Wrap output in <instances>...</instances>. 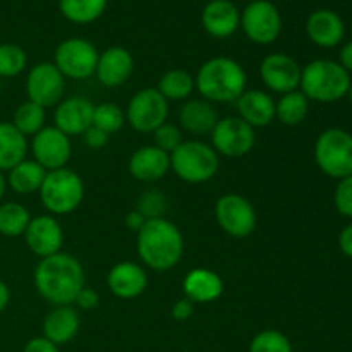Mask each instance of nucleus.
I'll return each instance as SVG.
<instances>
[{
  "label": "nucleus",
  "mask_w": 352,
  "mask_h": 352,
  "mask_svg": "<svg viewBox=\"0 0 352 352\" xmlns=\"http://www.w3.org/2000/svg\"><path fill=\"white\" fill-rule=\"evenodd\" d=\"M34 287L38 294L54 306H71L86 285L85 270L76 256L57 253L43 258L34 268Z\"/></svg>",
  "instance_id": "f257e3e1"
},
{
  "label": "nucleus",
  "mask_w": 352,
  "mask_h": 352,
  "mask_svg": "<svg viewBox=\"0 0 352 352\" xmlns=\"http://www.w3.org/2000/svg\"><path fill=\"white\" fill-rule=\"evenodd\" d=\"M136 250L148 268L167 272L182 260L184 236L170 220L151 219L136 234Z\"/></svg>",
  "instance_id": "f03ea898"
},
{
  "label": "nucleus",
  "mask_w": 352,
  "mask_h": 352,
  "mask_svg": "<svg viewBox=\"0 0 352 352\" xmlns=\"http://www.w3.org/2000/svg\"><path fill=\"white\" fill-rule=\"evenodd\" d=\"M248 76L243 65L230 57H213L198 69L195 86L212 103L236 102L246 91Z\"/></svg>",
  "instance_id": "7ed1b4c3"
},
{
  "label": "nucleus",
  "mask_w": 352,
  "mask_h": 352,
  "mask_svg": "<svg viewBox=\"0 0 352 352\" xmlns=\"http://www.w3.org/2000/svg\"><path fill=\"white\" fill-rule=\"evenodd\" d=\"M349 85V72L336 60L318 58L301 69L299 91L313 102H339L344 96H347Z\"/></svg>",
  "instance_id": "20e7f679"
},
{
  "label": "nucleus",
  "mask_w": 352,
  "mask_h": 352,
  "mask_svg": "<svg viewBox=\"0 0 352 352\" xmlns=\"http://www.w3.org/2000/svg\"><path fill=\"white\" fill-rule=\"evenodd\" d=\"M220 168L219 153L203 141H182L170 153V170L188 184H203L212 181Z\"/></svg>",
  "instance_id": "39448f33"
},
{
  "label": "nucleus",
  "mask_w": 352,
  "mask_h": 352,
  "mask_svg": "<svg viewBox=\"0 0 352 352\" xmlns=\"http://www.w3.org/2000/svg\"><path fill=\"white\" fill-rule=\"evenodd\" d=\"M41 203L50 215H69L79 208L85 198V184L79 174L71 168L47 172L40 191Z\"/></svg>",
  "instance_id": "423d86ee"
},
{
  "label": "nucleus",
  "mask_w": 352,
  "mask_h": 352,
  "mask_svg": "<svg viewBox=\"0 0 352 352\" xmlns=\"http://www.w3.org/2000/svg\"><path fill=\"white\" fill-rule=\"evenodd\" d=\"M315 162L323 174L340 179L352 175V134L332 127L323 131L315 143Z\"/></svg>",
  "instance_id": "0eeeda50"
},
{
  "label": "nucleus",
  "mask_w": 352,
  "mask_h": 352,
  "mask_svg": "<svg viewBox=\"0 0 352 352\" xmlns=\"http://www.w3.org/2000/svg\"><path fill=\"white\" fill-rule=\"evenodd\" d=\"M100 52L86 38H67L55 48L54 64L65 79H88L95 76Z\"/></svg>",
  "instance_id": "6e6552de"
},
{
  "label": "nucleus",
  "mask_w": 352,
  "mask_h": 352,
  "mask_svg": "<svg viewBox=\"0 0 352 352\" xmlns=\"http://www.w3.org/2000/svg\"><path fill=\"white\" fill-rule=\"evenodd\" d=\"M215 219L220 229L230 237L244 239L254 232L258 226V215L250 199L241 195H223L215 203Z\"/></svg>",
  "instance_id": "1a4fd4ad"
},
{
  "label": "nucleus",
  "mask_w": 352,
  "mask_h": 352,
  "mask_svg": "<svg viewBox=\"0 0 352 352\" xmlns=\"http://www.w3.org/2000/svg\"><path fill=\"white\" fill-rule=\"evenodd\" d=\"M241 28L253 43H274L282 33L280 10L270 0H253L241 12Z\"/></svg>",
  "instance_id": "9d476101"
},
{
  "label": "nucleus",
  "mask_w": 352,
  "mask_h": 352,
  "mask_svg": "<svg viewBox=\"0 0 352 352\" xmlns=\"http://www.w3.org/2000/svg\"><path fill=\"white\" fill-rule=\"evenodd\" d=\"M126 122L138 133H153L167 122L168 102L157 88H143L129 100L126 109Z\"/></svg>",
  "instance_id": "9b49d317"
},
{
  "label": "nucleus",
  "mask_w": 352,
  "mask_h": 352,
  "mask_svg": "<svg viewBox=\"0 0 352 352\" xmlns=\"http://www.w3.org/2000/svg\"><path fill=\"white\" fill-rule=\"evenodd\" d=\"M210 136L213 150L229 158L244 157L256 144V129L244 122L241 117L220 119Z\"/></svg>",
  "instance_id": "f8f14e48"
},
{
  "label": "nucleus",
  "mask_w": 352,
  "mask_h": 352,
  "mask_svg": "<svg viewBox=\"0 0 352 352\" xmlns=\"http://www.w3.org/2000/svg\"><path fill=\"white\" fill-rule=\"evenodd\" d=\"M65 78L54 62H40L33 65L26 76L28 100L43 109L57 107L64 100Z\"/></svg>",
  "instance_id": "ddd939ff"
},
{
  "label": "nucleus",
  "mask_w": 352,
  "mask_h": 352,
  "mask_svg": "<svg viewBox=\"0 0 352 352\" xmlns=\"http://www.w3.org/2000/svg\"><path fill=\"white\" fill-rule=\"evenodd\" d=\"M30 150L33 160L38 162L45 170H57L67 167L72 155L71 138L55 126H45L40 133L31 138Z\"/></svg>",
  "instance_id": "4468645a"
},
{
  "label": "nucleus",
  "mask_w": 352,
  "mask_h": 352,
  "mask_svg": "<svg viewBox=\"0 0 352 352\" xmlns=\"http://www.w3.org/2000/svg\"><path fill=\"white\" fill-rule=\"evenodd\" d=\"M260 76L263 85L270 91L278 93V95H285V93L299 89L301 67H299L296 58H292L291 55L275 52V54L267 55L261 60Z\"/></svg>",
  "instance_id": "2eb2a0df"
},
{
  "label": "nucleus",
  "mask_w": 352,
  "mask_h": 352,
  "mask_svg": "<svg viewBox=\"0 0 352 352\" xmlns=\"http://www.w3.org/2000/svg\"><path fill=\"white\" fill-rule=\"evenodd\" d=\"M26 246L40 260L62 251L64 246V229L54 215L31 217V222L24 232Z\"/></svg>",
  "instance_id": "dca6fc26"
},
{
  "label": "nucleus",
  "mask_w": 352,
  "mask_h": 352,
  "mask_svg": "<svg viewBox=\"0 0 352 352\" xmlns=\"http://www.w3.org/2000/svg\"><path fill=\"white\" fill-rule=\"evenodd\" d=\"M91 100L85 96H69L57 105L54 113V122L58 131L71 136H82L93 126Z\"/></svg>",
  "instance_id": "f3484780"
},
{
  "label": "nucleus",
  "mask_w": 352,
  "mask_h": 352,
  "mask_svg": "<svg viewBox=\"0 0 352 352\" xmlns=\"http://www.w3.org/2000/svg\"><path fill=\"white\" fill-rule=\"evenodd\" d=\"M133 71V54L124 47H110L98 55L95 76L105 88H117L131 78Z\"/></svg>",
  "instance_id": "a211bd4d"
},
{
  "label": "nucleus",
  "mask_w": 352,
  "mask_h": 352,
  "mask_svg": "<svg viewBox=\"0 0 352 352\" xmlns=\"http://www.w3.org/2000/svg\"><path fill=\"white\" fill-rule=\"evenodd\" d=\"M107 285L119 299H136L146 291L148 274L140 263L120 261L107 274Z\"/></svg>",
  "instance_id": "6ab92c4d"
},
{
  "label": "nucleus",
  "mask_w": 352,
  "mask_h": 352,
  "mask_svg": "<svg viewBox=\"0 0 352 352\" xmlns=\"http://www.w3.org/2000/svg\"><path fill=\"white\" fill-rule=\"evenodd\" d=\"M203 30L217 40H223L241 28V10L230 0H210L201 12Z\"/></svg>",
  "instance_id": "aec40b11"
},
{
  "label": "nucleus",
  "mask_w": 352,
  "mask_h": 352,
  "mask_svg": "<svg viewBox=\"0 0 352 352\" xmlns=\"http://www.w3.org/2000/svg\"><path fill=\"white\" fill-rule=\"evenodd\" d=\"M129 174L140 182H157L170 170V155L157 148L155 144L141 146L131 155Z\"/></svg>",
  "instance_id": "412c9836"
},
{
  "label": "nucleus",
  "mask_w": 352,
  "mask_h": 352,
  "mask_svg": "<svg viewBox=\"0 0 352 352\" xmlns=\"http://www.w3.org/2000/svg\"><path fill=\"white\" fill-rule=\"evenodd\" d=\"M306 33L315 45L322 48H333L344 40L346 26L342 17L330 9H318L306 19Z\"/></svg>",
  "instance_id": "4be33fe9"
},
{
  "label": "nucleus",
  "mask_w": 352,
  "mask_h": 352,
  "mask_svg": "<svg viewBox=\"0 0 352 352\" xmlns=\"http://www.w3.org/2000/svg\"><path fill=\"white\" fill-rule=\"evenodd\" d=\"M182 291L192 305H208L223 294V280L210 268H192L182 280Z\"/></svg>",
  "instance_id": "5701e85b"
},
{
  "label": "nucleus",
  "mask_w": 352,
  "mask_h": 352,
  "mask_svg": "<svg viewBox=\"0 0 352 352\" xmlns=\"http://www.w3.org/2000/svg\"><path fill=\"white\" fill-rule=\"evenodd\" d=\"M237 112L241 119L250 124L253 129H261L274 122L275 119V100L272 95L261 89H246L236 100Z\"/></svg>",
  "instance_id": "b1692460"
},
{
  "label": "nucleus",
  "mask_w": 352,
  "mask_h": 352,
  "mask_svg": "<svg viewBox=\"0 0 352 352\" xmlns=\"http://www.w3.org/2000/svg\"><path fill=\"white\" fill-rule=\"evenodd\" d=\"M81 329V318L74 305L54 306L43 320V337L55 346L69 344Z\"/></svg>",
  "instance_id": "393cba45"
},
{
  "label": "nucleus",
  "mask_w": 352,
  "mask_h": 352,
  "mask_svg": "<svg viewBox=\"0 0 352 352\" xmlns=\"http://www.w3.org/2000/svg\"><path fill=\"white\" fill-rule=\"evenodd\" d=\"M219 112L212 102L205 98L188 100L179 110V122L182 129L195 136L210 134L219 122Z\"/></svg>",
  "instance_id": "a878e982"
},
{
  "label": "nucleus",
  "mask_w": 352,
  "mask_h": 352,
  "mask_svg": "<svg viewBox=\"0 0 352 352\" xmlns=\"http://www.w3.org/2000/svg\"><path fill=\"white\" fill-rule=\"evenodd\" d=\"M28 155V138L12 122H0V170L9 172Z\"/></svg>",
  "instance_id": "bb28decb"
},
{
  "label": "nucleus",
  "mask_w": 352,
  "mask_h": 352,
  "mask_svg": "<svg viewBox=\"0 0 352 352\" xmlns=\"http://www.w3.org/2000/svg\"><path fill=\"white\" fill-rule=\"evenodd\" d=\"M45 177H47V170L38 162L26 158L9 170L7 188L12 189L17 195H34L40 191Z\"/></svg>",
  "instance_id": "cd10ccee"
},
{
  "label": "nucleus",
  "mask_w": 352,
  "mask_h": 352,
  "mask_svg": "<svg viewBox=\"0 0 352 352\" xmlns=\"http://www.w3.org/2000/svg\"><path fill=\"white\" fill-rule=\"evenodd\" d=\"M109 0H58L60 14L74 24H91L105 12Z\"/></svg>",
  "instance_id": "c85d7f7f"
},
{
  "label": "nucleus",
  "mask_w": 352,
  "mask_h": 352,
  "mask_svg": "<svg viewBox=\"0 0 352 352\" xmlns=\"http://www.w3.org/2000/svg\"><path fill=\"white\" fill-rule=\"evenodd\" d=\"M157 89L167 102H182L196 89L195 78L184 69H172L158 79Z\"/></svg>",
  "instance_id": "c756f323"
},
{
  "label": "nucleus",
  "mask_w": 352,
  "mask_h": 352,
  "mask_svg": "<svg viewBox=\"0 0 352 352\" xmlns=\"http://www.w3.org/2000/svg\"><path fill=\"white\" fill-rule=\"evenodd\" d=\"M309 110V100L299 89L285 93L275 102V119L285 126H299L306 119Z\"/></svg>",
  "instance_id": "7c9ffc66"
},
{
  "label": "nucleus",
  "mask_w": 352,
  "mask_h": 352,
  "mask_svg": "<svg viewBox=\"0 0 352 352\" xmlns=\"http://www.w3.org/2000/svg\"><path fill=\"white\" fill-rule=\"evenodd\" d=\"M31 222V213L26 206L16 201L0 203V236L21 237Z\"/></svg>",
  "instance_id": "2f4dec72"
},
{
  "label": "nucleus",
  "mask_w": 352,
  "mask_h": 352,
  "mask_svg": "<svg viewBox=\"0 0 352 352\" xmlns=\"http://www.w3.org/2000/svg\"><path fill=\"white\" fill-rule=\"evenodd\" d=\"M45 122H47V109L30 102V100L21 103L12 117V126L26 138H33L34 134L40 133L45 127Z\"/></svg>",
  "instance_id": "473e14b6"
},
{
  "label": "nucleus",
  "mask_w": 352,
  "mask_h": 352,
  "mask_svg": "<svg viewBox=\"0 0 352 352\" xmlns=\"http://www.w3.org/2000/svg\"><path fill=\"white\" fill-rule=\"evenodd\" d=\"M124 124H126V113L122 112V109L117 103L105 102L95 105V110H93V126L96 129L103 131V133L110 136V134L122 129Z\"/></svg>",
  "instance_id": "72a5a7b5"
},
{
  "label": "nucleus",
  "mask_w": 352,
  "mask_h": 352,
  "mask_svg": "<svg viewBox=\"0 0 352 352\" xmlns=\"http://www.w3.org/2000/svg\"><path fill=\"white\" fill-rule=\"evenodd\" d=\"M26 52L16 43H0V78H16L26 69Z\"/></svg>",
  "instance_id": "f704fd0d"
},
{
  "label": "nucleus",
  "mask_w": 352,
  "mask_h": 352,
  "mask_svg": "<svg viewBox=\"0 0 352 352\" xmlns=\"http://www.w3.org/2000/svg\"><path fill=\"white\" fill-rule=\"evenodd\" d=\"M250 352H292L291 340L282 332L274 329L261 330L253 337Z\"/></svg>",
  "instance_id": "c9c22d12"
},
{
  "label": "nucleus",
  "mask_w": 352,
  "mask_h": 352,
  "mask_svg": "<svg viewBox=\"0 0 352 352\" xmlns=\"http://www.w3.org/2000/svg\"><path fill=\"white\" fill-rule=\"evenodd\" d=\"M167 208V198L162 195L158 189H150L144 191L138 199L136 210L144 217L146 220L151 219H162Z\"/></svg>",
  "instance_id": "e433bc0d"
},
{
  "label": "nucleus",
  "mask_w": 352,
  "mask_h": 352,
  "mask_svg": "<svg viewBox=\"0 0 352 352\" xmlns=\"http://www.w3.org/2000/svg\"><path fill=\"white\" fill-rule=\"evenodd\" d=\"M153 140H155V146L164 150L165 153L170 155L172 151L177 150L179 146L182 144V133L177 126L174 124H162L158 129L153 131Z\"/></svg>",
  "instance_id": "4c0bfd02"
},
{
  "label": "nucleus",
  "mask_w": 352,
  "mask_h": 352,
  "mask_svg": "<svg viewBox=\"0 0 352 352\" xmlns=\"http://www.w3.org/2000/svg\"><path fill=\"white\" fill-rule=\"evenodd\" d=\"M333 205L340 215L352 219V175L339 181L333 192Z\"/></svg>",
  "instance_id": "58836bf2"
},
{
  "label": "nucleus",
  "mask_w": 352,
  "mask_h": 352,
  "mask_svg": "<svg viewBox=\"0 0 352 352\" xmlns=\"http://www.w3.org/2000/svg\"><path fill=\"white\" fill-rule=\"evenodd\" d=\"M82 140H85L86 146L91 148V150H102V148H105L107 143H109V134H105L103 131L91 126L85 134H82Z\"/></svg>",
  "instance_id": "ea45409f"
},
{
  "label": "nucleus",
  "mask_w": 352,
  "mask_h": 352,
  "mask_svg": "<svg viewBox=\"0 0 352 352\" xmlns=\"http://www.w3.org/2000/svg\"><path fill=\"white\" fill-rule=\"evenodd\" d=\"M98 302H100L98 292L85 285V287L81 289V292L78 294V298H76L74 305L81 309H93L98 306Z\"/></svg>",
  "instance_id": "a19ab883"
},
{
  "label": "nucleus",
  "mask_w": 352,
  "mask_h": 352,
  "mask_svg": "<svg viewBox=\"0 0 352 352\" xmlns=\"http://www.w3.org/2000/svg\"><path fill=\"white\" fill-rule=\"evenodd\" d=\"M23 352H60V351H58V346H55V344H52L50 340H47L43 336H41V337H34V339H31L30 342L24 346Z\"/></svg>",
  "instance_id": "79ce46f5"
},
{
  "label": "nucleus",
  "mask_w": 352,
  "mask_h": 352,
  "mask_svg": "<svg viewBox=\"0 0 352 352\" xmlns=\"http://www.w3.org/2000/svg\"><path fill=\"white\" fill-rule=\"evenodd\" d=\"M192 315V302L188 301V299H181V301L175 302L172 306V316H174L177 322H186V320L191 318Z\"/></svg>",
  "instance_id": "37998d69"
},
{
  "label": "nucleus",
  "mask_w": 352,
  "mask_h": 352,
  "mask_svg": "<svg viewBox=\"0 0 352 352\" xmlns=\"http://www.w3.org/2000/svg\"><path fill=\"white\" fill-rule=\"evenodd\" d=\"M339 248L347 258H352V223L346 226L339 236Z\"/></svg>",
  "instance_id": "c03bdc74"
},
{
  "label": "nucleus",
  "mask_w": 352,
  "mask_h": 352,
  "mask_svg": "<svg viewBox=\"0 0 352 352\" xmlns=\"http://www.w3.org/2000/svg\"><path fill=\"white\" fill-rule=\"evenodd\" d=\"M146 222H148V220L144 219V217L141 215V213L138 212L136 208H134L133 212H129V213H127V215H126V227H127V229H129V230H133V232H136V234L140 232L141 229H143V226H144V223H146Z\"/></svg>",
  "instance_id": "a18cd8bd"
},
{
  "label": "nucleus",
  "mask_w": 352,
  "mask_h": 352,
  "mask_svg": "<svg viewBox=\"0 0 352 352\" xmlns=\"http://www.w3.org/2000/svg\"><path fill=\"white\" fill-rule=\"evenodd\" d=\"M339 64L346 69L347 72H352V41H347L339 54Z\"/></svg>",
  "instance_id": "49530a36"
},
{
  "label": "nucleus",
  "mask_w": 352,
  "mask_h": 352,
  "mask_svg": "<svg viewBox=\"0 0 352 352\" xmlns=\"http://www.w3.org/2000/svg\"><path fill=\"white\" fill-rule=\"evenodd\" d=\"M9 302H10L9 285H7L3 280H0V313L9 306Z\"/></svg>",
  "instance_id": "de8ad7c7"
},
{
  "label": "nucleus",
  "mask_w": 352,
  "mask_h": 352,
  "mask_svg": "<svg viewBox=\"0 0 352 352\" xmlns=\"http://www.w3.org/2000/svg\"><path fill=\"white\" fill-rule=\"evenodd\" d=\"M6 191H7V175L0 170V201H2Z\"/></svg>",
  "instance_id": "09e8293b"
},
{
  "label": "nucleus",
  "mask_w": 352,
  "mask_h": 352,
  "mask_svg": "<svg viewBox=\"0 0 352 352\" xmlns=\"http://www.w3.org/2000/svg\"><path fill=\"white\" fill-rule=\"evenodd\" d=\"M347 96H349L351 103H352V79H351V85H349V91H347Z\"/></svg>",
  "instance_id": "8fccbe9b"
}]
</instances>
